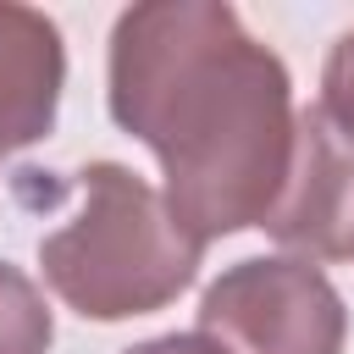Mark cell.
Wrapping results in <instances>:
<instances>
[{
    "mask_svg": "<svg viewBox=\"0 0 354 354\" xmlns=\"http://www.w3.org/2000/svg\"><path fill=\"white\" fill-rule=\"evenodd\" d=\"M105 105L160 160V194L199 243L266 227L299 138L293 77L227 0L127 6L111 28Z\"/></svg>",
    "mask_w": 354,
    "mask_h": 354,
    "instance_id": "obj_1",
    "label": "cell"
},
{
    "mask_svg": "<svg viewBox=\"0 0 354 354\" xmlns=\"http://www.w3.org/2000/svg\"><path fill=\"white\" fill-rule=\"evenodd\" d=\"M205 243L171 216L166 194L122 160L77 171V210L39 238L50 293L83 321H133L194 288Z\"/></svg>",
    "mask_w": 354,
    "mask_h": 354,
    "instance_id": "obj_2",
    "label": "cell"
},
{
    "mask_svg": "<svg viewBox=\"0 0 354 354\" xmlns=\"http://www.w3.org/2000/svg\"><path fill=\"white\" fill-rule=\"evenodd\" d=\"M199 332L227 354H343L348 304L299 254H254L199 293Z\"/></svg>",
    "mask_w": 354,
    "mask_h": 354,
    "instance_id": "obj_3",
    "label": "cell"
},
{
    "mask_svg": "<svg viewBox=\"0 0 354 354\" xmlns=\"http://www.w3.org/2000/svg\"><path fill=\"white\" fill-rule=\"evenodd\" d=\"M266 232L299 260H348L354 254V144L321 116V105L299 111L293 166L282 183Z\"/></svg>",
    "mask_w": 354,
    "mask_h": 354,
    "instance_id": "obj_4",
    "label": "cell"
},
{
    "mask_svg": "<svg viewBox=\"0 0 354 354\" xmlns=\"http://www.w3.org/2000/svg\"><path fill=\"white\" fill-rule=\"evenodd\" d=\"M66 88L61 28L17 0H0V160L55 127Z\"/></svg>",
    "mask_w": 354,
    "mask_h": 354,
    "instance_id": "obj_5",
    "label": "cell"
},
{
    "mask_svg": "<svg viewBox=\"0 0 354 354\" xmlns=\"http://www.w3.org/2000/svg\"><path fill=\"white\" fill-rule=\"evenodd\" d=\"M55 315L28 271L0 260V354H50Z\"/></svg>",
    "mask_w": 354,
    "mask_h": 354,
    "instance_id": "obj_6",
    "label": "cell"
},
{
    "mask_svg": "<svg viewBox=\"0 0 354 354\" xmlns=\"http://www.w3.org/2000/svg\"><path fill=\"white\" fill-rule=\"evenodd\" d=\"M321 116L354 144V28L332 39L321 66Z\"/></svg>",
    "mask_w": 354,
    "mask_h": 354,
    "instance_id": "obj_7",
    "label": "cell"
},
{
    "mask_svg": "<svg viewBox=\"0 0 354 354\" xmlns=\"http://www.w3.org/2000/svg\"><path fill=\"white\" fill-rule=\"evenodd\" d=\"M122 354H227V348H216L205 332H160V337H144Z\"/></svg>",
    "mask_w": 354,
    "mask_h": 354,
    "instance_id": "obj_8",
    "label": "cell"
},
{
    "mask_svg": "<svg viewBox=\"0 0 354 354\" xmlns=\"http://www.w3.org/2000/svg\"><path fill=\"white\" fill-rule=\"evenodd\" d=\"M348 260H354V254H348Z\"/></svg>",
    "mask_w": 354,
    "mask_h": 354,
    "instance_id": "obj_9",
    "label": "cell"
}]
</instances>
